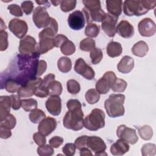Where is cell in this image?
Segmentation results:
<instances>
[{"label": "cell", "instance_id": "cell-2", "mask_svg": "<svg viewBox=\"0 0 156 156\" xmlns=\"http://www.w3.org/2000/svg\"><path fill=\"white\" fill-rule=\"evenodd\" d=\"M57 31L58 23L55 19L52 18L49 24L38 34L40 41L38 44V52L40 54H44L55 47L54 35Z\"/></svg>", "mask_w": 156, "mask_h": 156}, {"label": "cell", "instance_id": "cell-59", "mask_svg": "<svg viewBox=\"0 0 156 156\" xmlns=\"http://www.w3.org/2000/svg\"><path fill=\"white\" fill-rule=\"evenodd\" d=\"M1 20V26H0V29H1V30H5V29H6V26L5 24V23H4L3 20L2 18L0 19Z\"/></svg>", "mask_w": 156, "mask_h": 156}, {"label": "cell", "instance_id": "cell-9", "mask_svg": "<svg viewBox=\"0 0 156 156\" xmlns=\"http://www.w3.org/2000/svg\"><path fill=\"white\" fill-rule=\"evenodd\" d=\"M18 49L22 55H32L38 52V44L34 37L27 35L20 40Z\"/></svg>", "mask_w": 156, "mask_h": 156}, {"label": "cell", "instance_id": "cell-48", "mask_svg": "<svg viewBox=\"0 0 156 156\" xmlns=\"http://www.w3.org/2000/svg\"><path fill=\"white\" fill-rule=\"evenodd\" d=\"M87 138L88 136L87 135H82L77 138L74 141V144L76 148L79 150H80L82 148L87 147Z\"/></svg>", "mask_w": 156, "mask_h": 156}, {"label": "cell", "instance_id": "cell-18", "mask_svg": "<svg viewBox=\"0 0 156 156\" xmlns=\"http://www.w3.org/2000/svg\"><path fill=\"white\" fill-rule=\"evenodd\" d=\"M47 110L53 116H58L62 110V101L59 96H51L46 101Z\"/></svg>", "mask_w": 156, "mask_h": 156}, {"label": "cell", "instance_id": "cell-10", "mask_svg": "<svg viewBox=\"0 0 156 156\" xmlns=\"http://www.w3.org/2000/svg\"><path fill=\"white\" fill-rule=\"evenodd\" d=\"M87 147L94 152L96 155H107L105 152L107 146L104 141L100 137L96 136H88Z\"/></svg>", "mask_w": 156, "mask_h": 156}, {"label": "cell", "instance_id": "cell-52", "mask_svg": "<svg viewBox=\"0 0 156 156\" xmlns=\"http://www.w3.org/2000/svg\"><path fill=\"white\" fill-rule=\"evenodd\" d=\"M49 144L54 148H57L60 147L63 143V138L61 136H55L51 138L49 141Z\"/></svg>", "mask_w": 156, "mask_h": 156}, {"label": "cell", "instance_id": "cell-40", "mask_svg": "<svg viewBox=\"0 0 156 156\" xmlns=\"http://www.w3.org/2000/svg\"><path fill=\"white\" fill-rule=\"evenodd\" d=\"M127 86V83L124 80L116 78L115 82L112 86L111 88L114 92L122 93L126 89Z\"/></svg>", "mask_w": 156, "mask_h": 156}, {"label": "cell", "instance_id": "cell-50", "mask_svg": "<svg viewBox=\"0 0 156 156\" xmlns=\"http://www.w3.org/2000/svg\"><path fill=\"white\" fill-rule=\"evenodd\" d=\"M33 140H34L35 143L38 146L44 145L46 143V139L45 136L40 133L39 132H36L33 135Z\"/></svg>", "mask_w": 156, "mask_h": 156}, {"label": "cell", "instance_id": "cell-36", "mask_svg": "<svg viewBox=\"0 0 156 156\" xmlns=\"http://www.w3.org/2000/svg\"><path fill=\"white\" fill-rule=\"evenodd\" d=\"M37 101L34 99L29 98L21 100V107L26 112H31L37 108Z\"/></svg>", "mask_w": 156, "mask_h": 156}, {"label": "cell", "instance_id": "cell-55", "mask_svg": "<svg viewBox=\"0 0 156 156\" xmlns=\"http://www.w3.org/2000/svg\"><path fill=\"white\" fill-rule=\"evenodd\" d=\"M12 135L10 129L5 128L2 126H0V137L2 139H7Z\"/></svg>", "mask_w": 156, "mask_h": 156}, {"label": "cell", "instance_id": "cell-42", "mask_svg": "<svg viewBox=\"0 0 156 156\" xmlns=\"http://www.w3.org/2000/svg\"><path fill=\"white\" fill-rule=\"evenodd\" d=\"M156 146L155 144L146 143L143 144L141 149V152L143 156H152L155 154Z\"/></svg>", "mask_w": 156, "mask_h": 156}, {"label": "cell", "instance_id": "cell-56", "mask_svg": "<svg viewBox=\"0 0 156 156\" xmlns=\"http://www.w3.org/2000/svg\"><path fill=\"white\" fill-rule=\"evenodd\" d=\"M141 2L144 5V7L147 10L153 9L156 5V1H146V0H141Z\"/></svg>", "mask_w": 156, "mask_h": 156}, {"label": "cell", "instance_id": "cell-38", "mask_svg": "<svg viewBox=\"0 0 156 156\" xmlns=\"http://www.w3.org/2000/svg\"><path fill=\"white\" fill-rule=\"evenodd\" d=\"M90 57L91 63L94 65L98 64L101 62L103 57V54L100 48H94L90 51Z\"/></svg>", "mask_w": 156, "mask_h": 156}, {"label": "cell", "instance_id": "cell-57", "mask_svg": "<svg viewBox=\"0 0 156 156\" xmlns=\"http://www.w3.org/2000/svg\"><path fill=\"white\" fill-rule=\"evenodd\" d=\"M80 155L81 156L83 155H92V153L91 152V151L88 149V147H85L82 148V149L80 150Z\"/></svg>", "mask_w": 156, "mask_h": 156}, {"label": "cell", "instance_id": "cell-12", "mask_svg": "<svg viewBox=\"0 0 156 156\" xmlns=\"http://www.w3.org/2000/svg\"><path fill=\"white\" fill-rule=\"evenodd\" d=\"M42 79L39 77H35L27 81L20 88L17 92L18 95L20 98H29L32 96L37 87L41 83Z\"/></svg>", "mask_w": 156, "mask_h": 156}, {"label": "cell", "instance_id": "cell-43", "mask_svg": "<svg viewBox=\"0 0 156 156\" xmlns=\"http://www.w3.org/2000/svg\"><path fill=\"white\" fill-rule=\"evenodd\" d=\"M54 153V149L50 144L39 146L37 148V154L40 156H51Z\"/></svg>", "mask_w": 156, "mask_h": 156}, {"label": "cell", "instance_id": "cell-33", "mask_svg": "<svg viewBox=\"0 0 156 156\" xmlns=\"http://www.w3.org/2000/svg\"><path fill=\"white\" fill-rule=\"evenodd\" d=\"M87 102L90 104H94L98 102L100 99V94L96 89H89L85 95Z\"/></svg>", "mask_w": 156, "mask_h": 156}, {"label": "cell", "instance_id": "cell-14", "mask_svg": "<svg viewBox=\"0 0 156 156\" xmlns=\"http://www.w3.org/2000/svg\"><path fill=\"white\" fill-rule=\"evenodd\" d=\"M74 69L77 74L87 80H92L94 77V71L82 58H79L76 61Z\"/></svg>", "mask_w": 156, "mask_h": 156}, {"label": "cell", "instance_id": "cell-6", "mask_svg": "<svg viewBox=\"0 0 156 156\" xmlns=\"http://www.w3.org/2000/svg\"><path fill=\"white\" fill-rule=\"evenodd\" d=\"M123 11L126 15L131 16H141L148 12L143 5L141 1H125L123 4Z\"/></svg>", "mask_w": 156, "mask_h": 156}, {"label": "cell", "instance_id": "cell-11", "mask_svg": "<svg viewBox=\"0 0 156 156\" xmlns=\"http://www.w3.org/2000/svg\"><path fill=\"white\" fill-rule=\"evenodd\" d=\"M116 135L119 139L131 144H135L138 140L136 130L134 129L127 127L124 124L118 126L116 130Z\"/></svg>", "mask_w": 156, "mask_h": 156}, {"label": "cell", "instance_id": "cell-28", "mask_svg": "<svg viewBox=\"0 0 156 156\" xmlns=\"http://www.w3.org/2000/svg\"><path fill=\"white\" fill-rule=\"evenodd\" d=\"M149 51L147 44L144 41H139L136 43L132 48V52L133 55L143 57H144Z\"/></svg>", "mask_w": 156, "mask_h": 156}, {"label": "cell", "instance_id": "cell-60", "mask_svg": "<svg viewBox=\"0 0 156 156\" xmlns=\"http://www.w3.org/2000/svg\"><path fill=\"white\" fill-rule=\"evenodd\" d=\"M61 2H62V1H51V2L54 5H55V6H57L58 5H59V4H61Z\"/></svg>", "mask_w": 156, "mask_h": 156}, {"label": "cell", "instance_id": "cell-32", "mask_svg": "<svg viewBox=\"0 0 156 156\" xmlns=\"http://www.w3.org/2000/svg\"><path fill=\"white\" fill-rule=\"evenodd\" d=\"M137 129L139 135L144 140H149L152 138L153 135V130L151 126L148 125H144L143 126L137 127Z\"/></svg>", "mask_w": 156, "mask_h": 156}, {"label": "cell", "instance_id": "cell-53", "mask_svg": "<svg viewBox=\"0 0 156 156\" xmlns=\"http://www.w3.org/2000/svg\"><path fill=\"white\" fill-rule=\"evenodd\" d=\"M47 68V63L43 60H40L38 62V67H37V76H41L46 70Z\"/></svg>", "mask_w": 156, "mask_h": 156}, {"label": "cell", "instance_id": "cell-21", "mask_svg": "<svg viewBox=\"0 0 156 156\" xmlns=\"http://www.w3.org/2000/svg\"><path fill=\"white\" fill-rule=\"evenodd\" d=\"M116 32L122 38H130L134 34L133 26L129 21L122 20L116 26Z\"/></svg>", "mask_w": 156, "mask_h": 156}, {"label": "cell", "instance_id": "cell-49", "mask_svg": "<svg viewBox=\"0 0 156 156\" xmlns=\"http://www.w3.org/2000/svg\"><path fill=\"white\" fill-rule=\"evenodd\" d=\"M34 9V3L31 1H25L21 3V9L26 15L32 13Z\"/></svg>", "mask_w": 156, "mask_h": 156}, {"label": "cell", "instance_id": "cell-44", "mask_svg": "<svg viewBox=\"0 0 156 156\" xmlns=\"http://www.w3.org/2000/svg\"><path fill=\"white\" fill-rule=\"evenodd\" d=\"M77 1L75 0H64L62 1L60 9L63 12H68L73 10L76 5Z\"/></svg>", "mask_w": 156, "mask_h": 156}, {"label": "cell", "instance_id": "cell-19", "mask_svg": "<svg viewBox=\"0 0 156 156\" xmlns=\"http://www.w3.org/2000/svg\"><path fill=\"white\" fill-rule=\"evenodd\" d=\"M57 125V123L55 119L52 117H46L40 122L38 130L44 136H48L55 129Z\"/></svg>", "mask_w": 156, "mask_h": 156}, {"label": "cell", "instance_id": "cell-27", "mask_svg": "<svg viewBox=\"0 0 156 156\" xmlns=\"http://www.w3.org/2000/svg\"><path fill=\"white\" fill-rule=\"evenodd\" d=\"M107 55L112 58L119 56L122 52L121 44L116 41H110L106 48Z\"/></svg>", "mask_w": 156, "mask_h": 156}, {"label": "cell", "instance_id": "cell-5", "mask_svg": "<svg viewBox=\"0 0 156 156\" xmlns=\"http://www.w3.org/2000/svg\"><path fill=\"white\" fill-rule=\"evenodd\" d=\"M105 113L99 108H94L84 118V127L89 130L96 131L105 126Z\"/></svg>", "mask_w": 156, "mask_h": 156}, {"label": "cell", "instance_id": "cell-54", "mask_svg": "<svg viewBox=\"0 0 156 156\" xmlns=\"http://www.w3.org/2000/svg\"><path fill=\"white\" fill-rule=\"evenodd\" d=\"M68 39L62 34H58L55 37V46L56 48H60V46Z\"/></svg>", "mask_w": 156, "mask_h": 156}, {"label": "cell", "instance_id": "cell-4", "mask_svg": "<svg viewBox=\"0 0 156 156\" xmlns=\"http://www.w3.org/2000/svg\"><path fill=\"white\" fill-rule=\"evenodd\" d=\"M125 95L122 94H112L104 102V108L108 116L117 118L124 115V103Z\"/></svg>", "mask_w": 156, "mask_h": 156}, {"label": "cell", "instance_id": "cell-31", "mask_svg": "<svg viewBox=\"0 0 156 156\" xmlns=\"http://www.w3.org/2000/svg\"><path fill=\"white\" fill-rule=\"evenodd\" d=\"M62 85L61 83L57 80L52 81L48 87L49 96H60L62 93Z\"/></svg>", "mask_w": 156, "mask_h": 156}, {"label": "cell", "instance_id": "cell-3", "mask_svg": "<svg viewBox=\"0 0 156 156\" xmlns=\"http://www.w3.org/2000/svg\"><path fill=\"white\" fill-rule=\"evenodd\" d=\"M85 7L83 9L87 24L92 23L93 21L102 22L106 16V13L101 9L99 1L83 0L82 1Z\"/></svg>", "mask_w": 156, "mask_h": 156}, {"label": "cell", "instance_id": "cell-16", "mask_svg": "<svg viewBox=\"0 0 156 156\" xmlns=\"http://www.w3.org/2000/svg\"><path fill=\"white\" fill-rule=\"evenodd\" d=\"M138 29L143 37H151L155 34L156 26L155 22L149 18H145L141 20L138 24Z\"/></svg>", "mask_w": 156, "mask_h": 156}, {"label": "cell", "instance_id": "cell-37", "mask_svg": "<svg viewBox=\"0 0 156 156\" xmlns=\"http://www.w3.org/2000/svg\"><path fill=\"white\" fill-rule=\"evenodd\" d=\"M99 26L95 23L88 24L85 29V34L87 37H96L99 33Z\"/></svg>", "mask_w": 156, "mask_h": 156}, {"label": "cell", "instance_id": "cell-7", "mask_svg": "<svg viewBox=\"0 0 156 156\" xmlns=\"http://www.w3.org/2000/svg\"><path fill=\"white\" fill-rule=\"evenodd\" d=\"M116 78V74L113 71H109L105 73L104 76L97 81L96 90L99 94H106L109 91Z\"/></svg>", "mask_w": 156, "mask_h": 156}, {"label": "cell", "instance_id": "cell-51", "mask_svg": "<svg viewBox=\"0 0 156 156\" xmlns=\"http://www.w3.org/2000/svg\"><path fill=\"white\" fill-rule=\"evenodd\" d=\"M12 100V107L13 110H17L21 107V99L18 94H12L10 96Z\"/></svg>", "mask_w": 156, "mask_h": 156}, {"label": "cell", "instance_id": "cell-20", "mask_svg": "<svg viewBox=\"0 0 156 156\" xmlns=\"http://www.w3.org/2000/svg\"><path fill=\"white\" fill-rule=\"evenodd\" d=\"M55 80V75L54 74H49L44 76L41 83L37 87L35 91L34 95L39 98H46L49 95L48 87L50 83Z\"/></svg>", "mask_w": 156, "mask_h": 156}, {"label": "cell", "instance_id": "cell-39", "mask_svg": "<svg viewBox=\"0 0 156 156\" xmlns=\"http://www.w3.org/2000/svg\"><path fill=\"white\" fill-rule=\"evenodd\" d=\"M16 123V120L15 117L13 115L9 114L3 120L1 121L0 126L4 127L5 128H7L11 130L15 127Z\"/></svg>", "mask_w": 156, "mask_h": 156}, {"label": "cell", "instance_id": "cell-22", "mask_svg": "<svg viewBox=\"0 0 156 156\" xmlns=\"http://www.w3.org/2000/svg\"><path fill=\"white\" fill-rule=\"evenodd\" d=\"M130 146L127 142L119 139L110 147V152L113 155H122L129 151Z\"/></svg>", "mask_w": 156, "mask_h": 156}, {"label": "cell", "instance_id": "cell-41", "mask_svg": "<svg viewBox=\"0 0 156 156\" xmlns=\"http://www.w3.org/2000/svg\"><path fill=\"white\" fill-rule=\"evenodd\" d=\"M66 87L68 91L73 94H76L79 93L80 90V86L79 83L74 79H70L68 80L66 83Z\"/></svg>", "mask_w": 156, "mask_h": 156}, {"label": "cell", "instance_id": "cell-29", "mask_svg": "<svg viewBox=\"0 0 156 156\" xmlns=\"http://www.w3.org/2000/svg\"><path fill=\"white\" fill-rule=\"evenodd\" d=\"M57 67L60 71L66 73L72 68V63L70 58L66 57H62L57 61Z\"/></svg>", "mask_w": 156, "mask_h": 156}, {"label": "cell", "instance_id": "cell-15", "mask_svg": "<svg viewBox=\"0 0 156 156\" xmlns=\"http://www.w3.org/2000/svg\"><path fill=\"white\" fill-rule=\"evenodd\" d=\"M118 20V17L108 13L106 14L105 19L102 21V29L109 37H113L116 34Z\"/></svg>", "mask_w": 156, "mask_h": 156}, {"label": "cell", "instance_id": "cell-13", "mask_svg": "<svg viewBox=\"0 0 156 156\" xmlns=\"http://www.w3.org/2000/svg\"><path fill=\"white\" fill-rule=\"evenodd\" d=\"M9 30L18 38H23L28 31L26 21L18 18L12 19L9 23Z\"/></svg>", "mask_w": 156, "mask_h": 156}, {"label": "cell", "instance_id": "cell-45", "mask_svg": "<svg viewBox=\"0 0 156 156\" xmlns=\"http://www.w3.org/2000/svg\"><path fill=\"white\" fill-rule=\"evenodd\" d=\"M8 34L5 30H0V51H4L8 48Z\"/></svg>", "mask_w": 156, "mask_h": 156}, {"label": "cell", "instance_id": "cell-35", "mask_svg": "<svg viewBox=\"0 0 156 156\" xmlns=\"http://www.w3.org/2000/svg\"><path fill=\"white\" fill-rule=\"evenodd\" d=\"M95 41L91 38H85L80 43V49L83 51H91L95 48Z\"/></svg>", "mask_w": 156, "mask_h": 156}, {"label": "cell", "instance_id": "cell-8", "mask_svg": "<svg viewBox=\"0 0 156 156\" xmlns=\"http://www.w3.org/2000/svg\"><path fill=\"white\" fill-rule=\"evenodd\" d=\"M51 17L49 15L45 7L38 6L33 12L32 20L38 28L46 27L50 23Z\"/></svg>", "mask_w": 156, "mask_h": 156}, {"label": "cell", "instance_id": "cell-58", "mask_svg": "<svg viewBox=\"0 0 156 156\" xmlns=\"http://www.w3.org/2000/svg\"><path fill=\"white\" fill-rule=\"evenodd\" d=\"M36 3L40 5H44L46 7H50V4L49 2L48 1H36Z\"/></svg>", "mask_w": 156, "mask_h": 156}, {"label": "cell", "instance_id": "cell-46", "mask_svg": "<svg viewBox=\"0 0 156 156\" xmlns=\"http://www.w3.org/2000/svg\"><path fill=\"white\" fill-rule=\"evenodd\" d=\"M76 147L74 143H66L62 148L63 153L66 156H73L75 154Z\"/></svg>", "mask_w": 156, "mask_h": 156}, {"label": "cell", "instance_id": "cell-26", "mask_svg": "<svg viewBox=\"0 0 156 156\" xmlns=\"http://www.w3.org/2000/svg\"><path fill=\"white\" fill-rule=\"evenodd\" d=\"M22 85L16 80L12 78H6L4 83L1 85V89L5 88L9 93H13L18 92Z\"/></svg>", "mask_w": 156, "mask_h": 156}, {"label": "cell", "instance_id": "cell-47", "mask_svg": "<svg viewBox=\"0 0 156 156\" xmlns=\"http://www.w3.org/2000/svg\"><path fill=\"white\" fill-rule=\"evenodd\" d=\"M7 9L9 10L10 14L16 16H23V11L21 7H20L18 5L13 4L9 5L7 7Z\"/></svg>", "mask_w": 156, "mask_h": 156}, {"label": "cell", "instance_id": "cell-34", "mask_svg": "<svg viewBox=\"0 0 156 156\" xmlns=\"http://www.w3.org/2000/svg\"><path fill=\"white\" fill-rule=\"evenodd\" d=\"M60 51L64 55H70L74 54L76 51L75 44L73 41L68 40L60 46Z\"/></svg>", "mask_w": 156, "mask_h": 156}, {"label": "cell", "instance_id": "cell-17", "mask_svg": "<svg viewBox=\"0 0 156 156\" xmlns=\"http://www.w3.org/2000/svg\"><path fill=\"white\" fill-rule=\"evenodd\" d=\"M69 26L73 30H78L82 29L85 23L84 15L82 12L76 10L69 14L68 18Z\"/></svg>", "mask_w": 156, "mask_h": 156}, {"label": "cell", "instance_id": "cell-1", "mask_svg": "<svg viewBox=\"0 0 156 156\" xmlns=\"http://www.w3.org/2000/svg\"><path fill=\"white\" fill-rule=\"evenodd\" d=\"M66 106L68 111L63 120V126L74 131L81 130L84 127V119L80 102L77 99H71L68 101Z\"/></svg>", "mask_w": 156, "mask_h": 156}, {"label": "cell", "instance_id": "cell-25", "mask_svg": "<svg viewBox=\"0 0 156 156\" xmlns=\"http://www.w3.org/2000/svg\"><path fill=\"white\" fill-rule=\"evenodd\" d=\"M106 8L108 13L118 17L122 13V1H106Z\"/></svg>", "mask_w": 156, "mask_h": 156}, {"label": "cell", "instance_id": "cell-23", "mask_svg": "<svg viewBox=\"0 0 156 156\" xmlns=\"http://www.w3.org/2000/svg\"><path fill=\"white\" fill-rule=\"evenodd\" d=\"M134 67V60L129 55L124 56L117 65L118 70L122 74L129 73Z\"/></svg>", "mask_w": 156, "mask_h": 156}, {"label": "cell", "instance_id": "cell-30", "mask_svg": "<svg viewBox=\"0 0 156 156\" xmlns=\"http://www.w3.org/2000/svg\"><path fill=\"white\" fill-rule=\"evenodd\" d=\"M29 118L32 123L37 124L41 122L44 118H46V114L43 110L35 108L30 112L29 115Z\"/></svg>", "mask_w": 156, "mask_h": 156}, {"label": "cell", "instance_id": "cell-24", "mask_svg": "<svg viewBox=\"0 0 156 156\" xmlns=\"http://www.w3.org/2000/svg\"><path fill=\"white\" fill-rule=\"evenodd\" d=\"M12 100L10 96H1L0 97V120H3L10 114Z\"/></svg>", "mask_w": 156, "mask_h": 156}]
</instances>
